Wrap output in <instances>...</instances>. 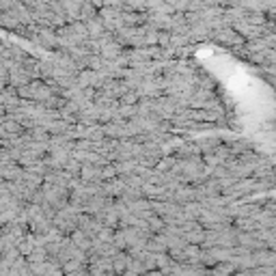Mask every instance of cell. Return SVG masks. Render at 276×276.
<instances>
[]
</instances>
